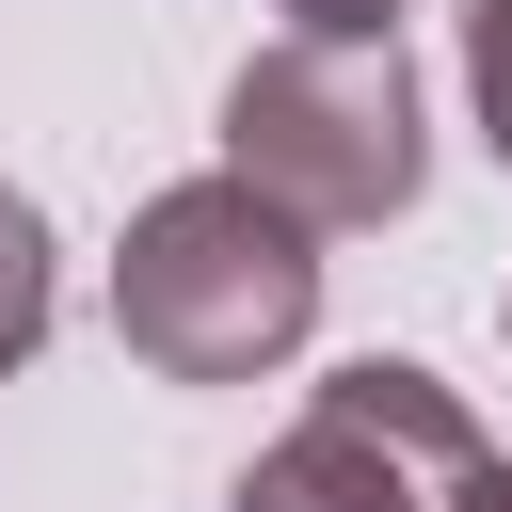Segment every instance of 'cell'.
<instances>
[{"mask_svg":"<svg viewBox=\"0 0 512 512\" xmlns=\"http://www.w3.org/2000/svg\"><path fill=\"white\" fill-rule=\"evenodd\" d=\"M112 336L160 384H256L320 336V240L256 208L240 176H176L112 240Z\"/></svg>","mask_w":512,"mask_h":512,"instance_id":"cell-1","label":"cell"},{"mask_svg":"<svg viewBox=\"0 0 512 512\" xmlns=\"http://www.w3.org/2000/svg\"><path fill=\"white\" fill-rule=\"evenodd\" d=\"M224 176H240L256 208H288L304 240L400 224L416 176H432L400 32H272V48L224 80Z\"/></svg>","mask_w":512,"mask_h":512,"instance_id":"cell-2","label":"cell"},{"mask_svg":"<svg viewBox=\"0 0 512 512\" xmlns=\"http://www.w3.org/2000/svg\"><path fill=\"white\" fill-rule=\"evenodd\" d=\"M480 464H496V448H480L464 384H432L416 352H352V368L224 480V512H464Z\"/></svg>","mask_w":512,"mask_h":512,"instance_id":"cell-3","label":"cell"},{"mask_svg":"<svg viewBox=\"0 0 512 512\" xmlns=\"http://www.w3.org/2000/svg\"><path fill=\"white\" fill-rule=\"evenodd\" d=\"M48 304H64V288H48V208L0 176V368L48 352Z\"/></svg>","mask_w":512,"mask_h":512,"instance_id":"cell-4","label":"cell"},{"mask_svg":"<svg viewBox=\"0 0 512 512\" xmlns=\"http://www.w3.org/2000/svg\"><path fill=\"white\" fill-rule=\"evenodd\" d=\"M464 96H480V144L512 160V0H464Z\"/></svg>","mask_w":512,"mask_h":512,"instance_id":"cell-5","label":"cell"},{"mask_svg":"<svg viewBox=\"0 0 512 512\" xmlns=\"http://www.w3.org/2000/svg\"><path fill=\"white\" fill-rule=\"evenodd\" d=\"M288 32H400V0H272Z\"/></svg>","mask_w":512,"mask_h":512,"instance_id":"cell-6","label":"cell"},{"mask_svg":"<svg viewBox=\"0 0 512 512\" xmlns=\"http://www.w3.org/2000/svg\"><path fill=\"white\" fill-rule=\"evenodd\" d=\"M464 512H512V448H496V464H480V480H464Z\"/></svg>","mask_w":512,"mask_h":512,"instance_id":"cell-7","label":"cell"},{"mask_svg":"<svg viewBox=\"0 0 512 512\" xmlns=\"http://www.w3.org/2000/svg\"><path fill=\"white\" fill-rule=\"evenodd\" d=\"M496 336H512V288H496Z\"/></svg>","mask_w":512,"mask_h":512,"instance_id":"cell-8","label":"cell"}]
</instances>
